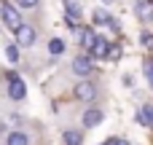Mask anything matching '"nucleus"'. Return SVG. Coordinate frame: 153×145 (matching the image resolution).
Segmentation results:
<instances>
[{
  "mask_svg": "<svg viewBox=\"0 0 153 145\" xmlns=\"http://www.w3.org/2000/svg\"><path fill=\"white\" fill-rule=\"evenodd\" d=\"M134 13H137V19H140L143 24H151L153 22V0H137Z\"/></svg>",
  "mask_w": 153,
  "mask_h": 145,
  "instance_id": "obj_5",
  "label": "nucleus"
},
{
  "mask_svg": "<svg viewBox=\"0 0 153 145\" xmlns=\"http://www.w3.org/2000/svg\"><path fill=\"white\" fill-rule=\"evenodd\" d=\"M116 140H118V137H110V140H105L102 145H116Z\"/></svg>",
  "mask_w": 153,
  "mask_h": 145,
  "instance_id": "obj_22",
  "label": "nucleus"
},
{
  "mask_svg": "<svg viewBox=\"0 0 153 145\" xmlns=\"http://www.w3.org/2000/svg\"><path fill=\"white\" fill-rule=\"evenodd\" d=\"M5 57H8V62H16L19 59V43H8L5 46Z\"/></svg>",
  "mask_w": 153,
  "mask_h": 145,
  "instance_id": "obj_15",
  "label": "nucleus"
},
{
  "mask_svg": "<svg viewBox=\"0 0 153 145\" xmlns=\"http://www.w3.org/2000/svg\"><path fill=\"white\" fill-rule=\"evenodd\" d=\"M145 78H148V83L153 86V59H148V62H145Z\"/></svg>",
  "mask_w": 153,
  "mask_h": 145,
  "instance_id": "obj_18",
  "label": "nucleus"
},
{
  "mask_svg": "<svg viewBox=\"0 0 153 145\" xmlns=\"http://www.w3.org/2000/svg\"><path fill=\"white\" fill-rule=\"evenodd\" d=\"M137 121H140L143 126L153 129V105H143V108H140V116H137Z\"/></svg>",
  "mask_w": 153,
  "mask_h": 145,
  "instance_id": "obj_11",
  "label": "nucleus"
},
{
  "mask_svg": "<svg viewBox=\"0 0 153 145\" xmlns=\"http://www.w3.org/2000/svg\"><path fill=\"white\" fill-rule=\"evenodd\" d=\"M65 13H67L70 19H78V16H81V3H78V0H65Z\"/></svg>",
  "mask_w": 153,
  "mask_h": 145,
  "instance_id": "obj_13",
  "label": "nucleus"
},
{
  "mask_svg": "<svg viewBox=\"0 0 153 145\" xmlns=\"http://www.w3.org/2000/svg\"><path fill=\"white\" fill-rule=\"evenodd\" d=\"M62 143H65V145H81V143H83V135H81L78 129H65Z\"/></svg>",
  "mask_w": 153,
  "mask_h": 145,
  "instance_id": "obj_12",
  "label": "nucleus"
},
{
  "mask_svg": "<svg viewBox=\"0 0 153 145\" xmlns=\"http://www.w3.org/2000/svg\"><path fill=\"white\" fill-rule=\"evenodd\" d=\"M5 145H30V137L22 129H13V132L5 135Z\"/></svg>",
  "mask_w": 153,
  "mask_h": 145,
  "instance_id": "obj_10",
  "label": "nucleus"
},
{
  "mask_svg": "<svg viewBox=\"0 0 153 145\" xmlns=\"http://www.w3.org/2000/svg\"><path fill=\"white\" fill-rule=\"evenodd\" d=\"M108 24H110V30H113V32H118V30H121V24H118V19H113V16L108 19Z\"/></svg>",
  "mask_w": 153,
  "mask_h": 145,
  "instance_id": "obj_20",
  "label": "nucleus"
},
{
  "mask_svg": "<svg viewBox=\"0 0 153 145\" xmlns=\"http://www.w3.org/2000/svg\"><path fill=\"white\" fill-rule=\"evenodd\" d=\"M116 145H129V143L126 140H116Z\"/></svg>",
  "mask_w": 153,
  "mask_h": 145,
  "instance_id": "obj_23",
  "label": "nucleus"
},
{
  "mask_svg": "<svg viewBox=\"0 0 153 145\" xmlns=\"http://www.w3.org/2000/svg\"><path fill=\"white\" fill-rule=\"evenodd\" d=\"M0 16H3V22H5V27L16 35L19 30H22V13H19V8L16 5H11V3H0Z\"/></svg>",
  "mask_w": 153,
  "mask_h": 145,
  "instance_id": "obj_1",
  "label": "nucleus"
},
{
  "mask_svg": "<svg viewBox=\"0 0 153 145\" xmlns=\"http://www.w3.org/2000/svg\"><path fill=\"white\" fill-rule=\"evenodd\" d=\"M145 46H153V35H148V32H143V38H140Z\"/></svg>",
  "mask_w": 153,
  "mask_h": 145,
  "instance_id": "obj_21",
  "label": "nucleus"
},
{
  "mask_svg": "<svg viewBox=\"0 0 153 145\" xmlns=\"http://www.w3.org/2000/svg\"><path fill=\"white\" fill-rule=\"evenodd\" d=\"M102 3H113V0H102Z\"/></svg>",
  "mask_w": 153,
  "mask_h": 145,
  "instance_id": "obj_24",
  "label": "nucleus"
},
{
  "mask_svg": "<svg viewBox=\"0 0 153 145\" xmlns=\"http://www.w3.org/2000/svg\"><path fill=\"white\" fill-rule=\"evenodd\" d=\"M16 5L30 11V8H38V5H40V0H16Z\"/></svg>",
  "mask_w": 153,
  "mask_h": 145,
  "instance_id": "obj_16",
  "label": "nucleus"
},
{
  "mask_svg": "<svg viewBox=\"0 0 153 145\" xmlns=\"http://www.w3.org/2000/svg\"><path fill=\"white\" fill-rule=\"evenodd\" d=\"M94 97H97V86H94L91 81L83 78V81L75 86V100H81V102H91Z\"/></svg>",
  "mask_w": 153,
  "mask_h": 145,
  "instance_id": "obj_4",
  "label": "nucleus"
},
{
  "mask_svg": "<svg viewBox=\"0 0 153 145\" xmlns=\"http://www.w3.org/2000/svg\"><path fill=\"white\" fill-rule=\"evenodd\" d=\"M24 94H27L24 81H22L16 73H8V97H11L13 102H19V100H24Z\"/></svg>",
  "mask_w": 153,
  "mask_h": 145,
  "instance_id": "obj_3",
  "label": "nucleus"
},
{
  "mask_svg": "<svg viewBox=\"0 0 153 145\" xmlns=\"http://www.w3.org/2000/svg\"><path fill=\"white\" fill-rule=\"evenodd\" d=\"M48 51H51L54 57L65 54V40H62V38H51V40H48Z\"/></svg>",
  "mask_w": 153,
  "mask_h": 145,
  "instance_id": "obj_14",
  "label": "nucleus"
},
{
  "mask_svg": "<svg viewBox=\"0 0 153 145\" xmlns=\"http://www.w3.org/2000/svg\"><path fill=\"white\" fill-rule=\"evenodd\" d=\"M102 118H105V113H102L100 108H91V110H86V113H83V118H81V121H83V126H86V129H91V126H100V124H102Z\"/></svg>",
  "mask_w": 153,
  "mask_h": 145,
  "instance_id": "obj_7",
  "label": "nucleus"
},
{
  "mask_svg": "<svg viewBox=\"0 0 153 145\" xmlns=\"http://www.w3.org/2000/svg\"><path fill=\"white\" fill-rule=\"evenodd\" d=\"M16 43H19V48H27V46H32V43H35V27H30V24H22V30L16 32Z\"/></svg>",
  "mask_w": 153,
  "mask_h": 145,
  "instance_id": "obj_6",
  "label": "nucleus"
},
{
  "mask_svg": "<svg viewBox=\"0 0 153 145\" xmlns=\"http://www.w3.org/2000/svg\"><path fill=\"white\" fill-rule=\"evenodd\" d=\"M73 73H75L78 78H89V75L94 73V57H91V54L75 57V59H73Z\"/></svg>",
  "mask_w": 153,
  "mask_h": 145,
  "instance_id": "obj_2",
  "label": "nucleus"
},
{
  "mask_svg": "<svg viewBox=\"0 0 153 145\" xmlns=\"http://www.w3.org/2000/svg\"><path fill=\"white\" fill-rule=\"evenodd\" d=\"M108 19H110V16H108V13L102 11V8H97V11H94V22H97V24H105Z\"/></svg>",
  "mask_w": 153,
  "mask_h": 145,
  "instance_id": "obj_17",
  "label": "nucleus"
},
{
  "mask_svg": "<svg viewBox=\"0 0 153 145\" xmlns=\"http://www.w3.org/2000/svg\"><path fill=\"white\" fill-rule=\"evenodd\" d=\"M94 40H97V35H94L91 27H81V30H78V43H81V48H91Z\"/></svg>",
  "mask_w": 153,
  "mask_h": 145,
  "instance_id": "obj_9",
  "label": "nucleus"
},
{
  "mask_svg": "<svg viewBox=\"0 0 153 145\" xmlns=\"http://www.w3.org/2000/svg\"><path fill=\"white\" fill-rule=\"evenodd\" d=\"M108 57H110L113 62H116V59H121V46H110V54H108Z\"/></svg>",
  "mask_w": 153,
  "mask_h": 145,
  "instance_id": "obj_19",
  "label": "nucleus"
},
{
  "mask_svg": "<svg viewBox=\"0 0 153 145\" xmlns=\"http://www.w3.org/2000/svg\"><path fill=\"white\" fill-rule=\"evenodd\" d=\"M89 54H91L94 59H105V57L110 54V46H108V40H105V38H97V40L91 43V48H89Z\"/></svg>",
  "mask_w": 153,
  "mask_h": 145,
  "instance_id": "obj_8",
  "label": "nucleus"
}]
</instances>
